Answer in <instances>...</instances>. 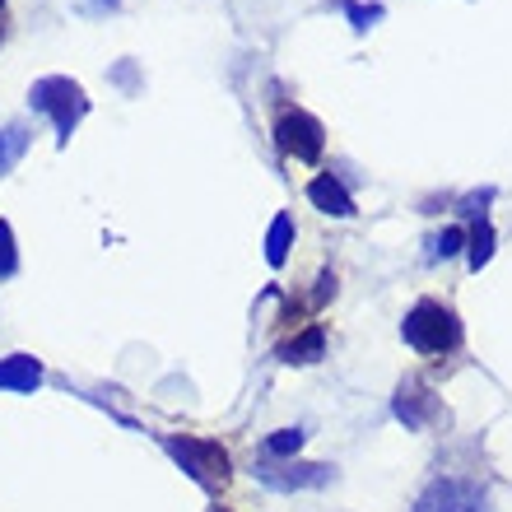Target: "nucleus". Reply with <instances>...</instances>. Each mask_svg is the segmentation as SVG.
Listing matches in <instances>:
<instances>
[{
	"mask_svg": "<svg viewBox=\"0 0 512 512\" xmlns=\"http://www.w3.org/2000/svg\"><path fill=\"white\" fill-rule=\"evenodd\" d=\"M401 336H405V345L419 350V354H452L461 345V322L447 303H438V298H419L415 308L405 312Z\"/></svg>",
	"mask_w": 512,
	"mask_h": 512,
	"instance_id": "f257e3e1",
	"label": "nucleus"
},
{
	"mask_svg": "<svg viewBox=\"0 0 512 512\" xmlns=\"http://www.w3.org/2000/svg\"><path fill=\"white\" fill-rule=\"evenodd\" d=\"M28 103H33V112H47V117H52L56 145H70L75 126H80L84 112H89V98H84V89L70 80V75H42V80H33Z\"/></svg>",
	"mask_w": 512,
	"mask_h": 512,
	"instance_id": "f03ea898",
	"label": "nucleus"
},
{
	"mask_svg": "<svg viewBox=\"0 0 512 512\" xmlns=\"http://www.w3.org/2000/svg\"><path fill=\"white\" fill-rule=\"evenodd\" d=\"M163 452H168V457H173L201 489H224L229 485L233 457L215 443V438H191V433L173 438V433H168V438H163Z\"/></svg>",
	"mask_w": 512,
	"mask_h": 512,
	"instance_id": "7ed1b4c3",
	"label": "nucleus"
},
{
	"mask_svg": "<svg viewBox=\"0 0 512 512\" xmlns=\"http://www.w3.org/2000/svg\"><path fill=\"white\" fill-rule=\"evenodd\" d=\"M275 145L298 163H317L326 149V131L312 112L289 108V112H280V122H275Z\"/></svg>",
	"mask_w": 512,
	"mask_h": 512,
	"instance_id": "20e7f679",
	"label": "nucleus"
},
{
	"mask_svg": "<svg viewBox=\"0 0 512 512\" xmlns=\"http://www.w3.org/2000/svg\"><path fill=\"white\" fill-rule=\"evenodd\" d=\"M252 475L266 489L289 494V489H322V485H331V480H336V466H317V461H261V466H252Z\"/></svg>",
	"mask_w": 512,
	"mask_h": 512,
	"instance_id": "39448f33",
	"label": "nucleus"
},
{
	"mask_svg": "<svg viewBox=\"0 0 512 512\" xmlns=\"http://www.w3.org/2000/svg\"><path fill=\"white\" fill-rule=\"evenodd\" d=\"M415 512H494V508H489L485 489H475L471 480L443 475V480H433V485L419 494Z\"/></svg>",
	"mask_w": 512,
	"mask_h": 512,
	"instance_id": "423d86ee",
	"label": "nucleus"
},
{
	"mask_svg": "<svg viewBox=\"0 0 512 512\" xmlns=\"http://www.w3.org/2000/svg\"><path fill=\"white\" fill-rule=\"evenodd\" d=\"M391 410H396V419H401L405 429L419 433V429H429L433 419H438V396H433V387L424 378H405L401 387H396Z\"/></svg>",
	"mask_w": 512,
	"mask_h": 512,
	"instance_id": "0eeeda50",
	"label": "nucleus"
},
{
	"mask_svg": "<svg viewBox=\"0 0 512 512\" xmlns=\"http://www.w3.org/2000/svg\"><path fill=\"white\" fill-rule=\"evenodd\" d=\"M308 201L317 205L322 215H331V219H350L354 215V196L340 187V177H331V173L312 177V182H308Z\"/></svg>",
	"mask_w": 512,
	"mask_h": 512,
	"instance_id": "6e6552de",
	"label": "nucleus"
},
{
	"mask_svg": "<svg viewBox=\"0 0 512 512\" xmlns=\"http://www.w3.org/2000/svg\"><path fill=\"white\" fill-rule=\"evenodd\" d=\"M326 354V331L322 326H303V331H298V336H289L280 345V359L284 364H317V359H322Z\"/></svg>",
	"mask_w": 512,
	"mask_h": 512,
	"instance_id": "1a4fd4ad",
	"label": "nucleus"
},
{
	"mask_svg": "<svg viewBox=\"0 0 512 512\" xmlns=\"http://www.w3.org/2000/svg\"><path fill=\"white\" fill-rule=\"evenodd\" d=\"M42 382V364L33 354H10L0 359V391H33Z\"/></svg>",
	"mask_w": 512,
	"mask_h": 512,
	"instance_id": "9d476101",
	"label": "nucleus"
},
{
	"mask_svg": "<svg viewBox=\"0 0 512 512\" xmlns=\"http://www.w3.org/2000/svg\"><path fill=\"white\" fill-rule=\"evenodd\" d=\"M28 145H33V131H28L24 122H10L0 126V177L14 173V163L28 154Z\"/></svg>",
	"mask_w": 512,
	"mask_h": 512,
	"instance_id": "9b49d317",
	"label": "nucleus"
},
{
	"mask_svg": "<svg viewBox=\"0 0 512 512\" xmlns=\"http://www.w3.org/2000/svg\"><path fill=\"white\" fill-rule=\"evenodd\" d=\"M289 247H294V215H275L266 233V261L270 266H284L289 261Z\"/></svg>",
	"mask_w": 512,
	"mask_h": 512,
	"instance_id": "f8f14e48",
	"label": "nucleus"
},
{
	"mask_svg": "<svg viewBox=\"0 0 512 512\" xmlns=\"http://www.w3.org/2000/svg\"><path fill=\"white\" fill-rule=\"evenodd\" d=\"M466 243H471V247H466V261H471V270L489 266V256H494V224H489V219H480Z\"/></svg>",
	"mask_w": 512,
	"mask_h": 512,
	"instance_id": "ddd939ff",
	"label": "nucleus"
},
{
	"mask_svg": "<svg viewBox=\"0 0 512 512\" xmlns=\"http://www.w3.org/2000/svg\"><path fill=\"white\" fill-rule=\"evenodd\" d=\"M303 447V429H280L266 438V461H294Z\"/></svg>",
	"mask_w": 512,
	"mask_h": 512,
	"instance_id": "4468645a",
	"label": "nucleus"
},
{
	"mask_svg": "<svg viewBox=\"0 0 512 512\" xmlns=\"http://www.w3.org/2000/svg\"><path fill=\"white\" fill-rule=\"evenodd\" d=\"M340 10H345V19H350L359 33H368V28H373L382 14H387L382 5H359V0H340Z\"/></svg>",
	"mask_w": 512,
	"mask_h": 512,
	"instance_id": "2eb2a0df",
	"label": "nucleus"
},
{
	"mask_svg": "<svg viewBox=\"0 0 512 512\" xmlns=\"http://www.w3.org/2000/svg\"><path fill=\"white\" fill-rule=\"evenodd\" d=\"M19 270V252H14V229L0 219V280H10Z\"/></svg>",
	"mask_w": 512,
	"mask_h": 512,
	"instance_id": "dca6fc26",
	"label": "nucleus"
},
{
	"mask_svg": "<svg viewBox=\"0 0 512 512\" xmlns=\"http://www.w3.org/2000/svg\"><path fill=\"white\" fill-rule=\"evenodd\" d=\"M461 247H466V229H443L438 238H433V256H443V261L447 256H457Z\"/></svg>",
	"mask_w": 512,
	"mask_h": 512,
	"instance_id": "f3484780",
	"label": "nucleus"
},
{
	"mask_svg": "<svg viewBox=\"0 0 512 512\" xmlns=\"http://www.w3.org/2000/svg\"><path fill=\"white\" fill-rule=\"evenodd\" d=\"M331 294H336V275H322V280H317V294H312V308H322Z\"/></svg>",
	"mask_w": 512,
	"mask_h": 512,
	"instance_id": "a211bd4d",
	"label": "nucleus"
},
{
	"mask_svg": "<svg viewBox=\"0 0 512 512\" xmlns=\"http://www.w3.org/2000/svg\"><path fill=\"white\" fill-rule=\"evenodd\" d=\"M112 80H117L122 89H131V94H135V66H131V61H122V66L112 70Z\"/></svg>",
	"mask_w": 512,
	"mask_h": 512,
	"instance_id": "6ab92c4d",
	"label": "nucleus"
},
{
	"mask_svg": "<svg viewBox=\"0 0 512 512\" xmlns=\"http://www.w3.org/2000/svg\"><path fill=\"white\" fill-rule=\"evenodd\" d=\"M122 0H89V10H117Z\"/></svg>",
	"mask_w": 512,
	"mask_h": 512,
	"instance_id": "aec40b11",
	"label": "nucleus"
},
{
	"mask_svg": "<svg viewBox=\"0 0 512 512\" xmlns=\"http://www.w3.org/2000/svg\"><path fill=\"white\" fill-rule=\"evenodd\" d=\"M215 512H229V508H215Z\"/></svg>",
	"mask_w": 512,
	"mask_h": 512,
	"instance_id": "412c9836",
	"label": "nucleus"
},
{
	"mask_svg": "<svg viewBox=\"0 0 512 512\" xmlns=\"http://www.w3.org/2000/svg\"><path fill=\"white\" fill-rule=\"evenodd\" d=\"M0 10H5V0H0Z\"/></svg>",
	"mask_w": 512,
	"mask_h": 512,
	"instance_id": "4be33fe9",
	"label": "nucleus"
}]
</instances>
